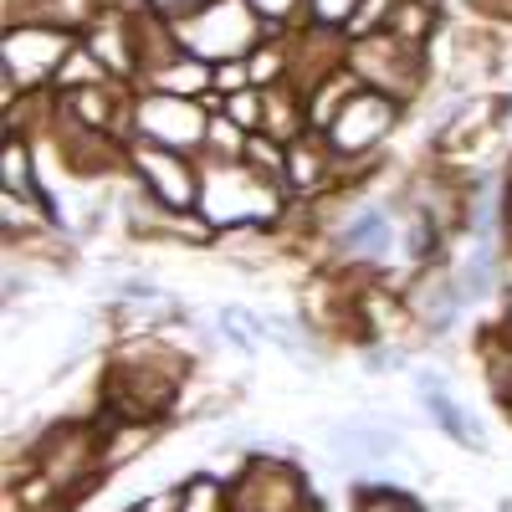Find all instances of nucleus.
I'll use <instances>...</instances> for the list:
<instances>
[{
	"mask_svg": "<svg viewBox=\"0 0 512 512\" xmlns=\"http://www.w3.org/2000/svg\"><path fill=\"white\" fill-rule=\"evenodd\" d=\"M231 512H313L303 477L282 461H256L231 487Z\"/></svg>",
	"mask_w": 512,
	"mask_h": 512,
	"instance_id": "nucleus-1",
	"label": "nucleus"
},
{
	"mask_svg": "<svg viewBox=\"0 0 512 512\" xmlns=\"http://www.w3.org/2000/svg\"><path fill=\"white\" fill-rule=\"evenodd\" d=\"M328 451H333V461H344L359 472V466H384V461L405 456V441L395 425H384L374 415H354V420L328 425Z\"/></svg>",
	"mask_w": 512,
	"mask_h": 512,
	"instance_id": "nucleus-2",
	"label": "nucleus"
},
{
	"mask_svg": "<svg viewBox=\"0 0 512 512\" xmlns=\"http://www.w3.org/2000/svg\"><path fill=\"white\" fill-rule=\"evenodd\" d=\"M390 118H395V108L384 98H354L344 113H338V123H333V144L344 154H359V149H369L384 134V128H390Z\"/></svg>",
	"mask_w": 512,
	"mask_h": 512,
	"instance_id": "nucleus-3",
	"label": "nucleus"
},
{
	"mask_svg": "<svg viewBox=\"0 0 512 512\" xmlns=\"http://www.w3.org/2000/svg\"><path fill=\"white\" fill-rule=\"evenodd\" d=\"M139 169H144L149 195H159L164 205H175V210H190V205H195V180H190V169H185L175 154L139 149Z\"/></svg>",
	"mask_w": 512,
	"mask_h": 512,
	"instance_id": "nucleus-4",
	"label": "nucleus"
},
{
	"mask_svg": "<svg viewBox=\"0 0 512 512\" xmlns=\"http://www.w3.org/2000/svg\"><path fill=\"white\" fill-rule=\"evenodd\" d=\"M420 405L431 410V420L441 425V431L456 441V446H466V451H487V431H482V420L466 410L461 400H451L446 390H425L420 395Z\"/></svg>",
	"mask_w": 512,
	"mask_h": 512,
	"instance_id": "nucleus-5",
	"label": "nucleus"
},
{
	"mask_svg": "<svg viewBox=\"0 0 512 512\" xmlns=\"http://www.w3.org/2000/svg\"><path fill=\"white\" fill-rule=\"evenodd\" d=\"M338 246H344L349 256H384L395 246V226H390V216H384L379 205H369V210H359V216L344 226Z\"/></svg>",
	"mask_w": 512,
	"mask_h": 512,
	"instance_id": "nucleus-6",
	"label": "nucleus"
},
{
	"mask_svg": "<svg viewBox=\"0 0 512 512\" xmlns=\"http://www.w3.org/2000/svg\"><path fill=\"white\" fill-rule=\"evenodd\" d=\"M6 195L36 200V180H31V164H26V149L21 144H6Z\"/></svg>",
	"mask_w": 512,
	"mask_h": 512,
	"instance_id": "nucleus-7",
	"label": "nucleus"
},
{
	"mask_svg": "<svg viewBox=\"0 0 512 512\" xmlns=\"http://www.w3.org/2000/svg\"><path fill=\"white\" fill-rule=\"evenodd\" d=\"M359 512H420V507H415V502H410L405 492H395V487H384V492H369Z\"/></svg>",
	"mask_w": 512,
	"mask_h": 512,
	"instance_id": "nucleus-8",
	"label": "nucleus"
},
{
	"mask_svg": "<svg viewBox=\"0 0 512 512\" xmlns=\"http://www.w3.org/2000/svg\"><path fill=\"white\" fill-rule=\"evenodd\" d=\"M180 497H185V507H180V512H210V497H221V487L210 482V477H195Z\"/></svg>",
	"mask_w": 512,
	"mask_h": 512,
	"instance_id": "nucleus-9",
	"label": "nucleus"
},
{
	"mask_svg": "<svg viewBox=\"0 0 512 512\" xmlns=\"http://www.w3.org/2000/svg\"><path fill=\"white\" fill-rule=\"evenodd\" d=\"M180 507H185V497H180V492H154V497L134 502L128 512H180Z\"/></svg>",
	"mask_w": 512,
	"mask_h": 512,
	"instance_id": "nucleus-10",
	"label": "nucleus"
},
{
	"mask_svg": "<svg viewBox=\"0 0 512 512\" xmlns=\"http://www.w3.org/2000/svg\"><path fill=\"white\" fill-rule=\"evenodd\" d=\"M231 123H241V128H256V123H262V103H256V98H231Z\"/></svg>",
	"mask_w": 512,
	"mask_h": 512,
	"instance_id": "nucleus-11",
	"label": "nucleus"
},
{
	"mask_svg": "<svg viewBox=\"0 0 512 512\" xmlns=\"http://www.w3.org/2000/svg\"><path fill=\"white\" fill-rule=\"evenodd\" d=\"M364 369H369V374H395V369H400V359H395L390 349H374V354L364 359Z\"/></svg>",
	"mask_w": 512,
	"mask_h": 512,
	"instance_id": "nucleus-12",
	"label": "nucleus"
},
{
	"mask_svg": "<svg viewBox=\"0 0 512 512\" xmlns=\"http://www.w3.org/2000/svg\"><path fill=\"white\" fill-rule=\"evenodd\" d=\"M354 11V0H318V16L323 21H338V16H349Z\"/></svg>",
	"mask_w": 512,
	"mask_h": 512,
	"instance_id": "nucleus-13",
	"label": "nucleus"
},
{
	"mask_svg": "<svg viewBox=\"0 0 512 512\" xmlns=\"http://www.w3.org/2000/svg\"><path fill=\"white\" fill-rule=\"evenodd\" d=\"M118 297H159V287H149V282H118Z\"/></svg>",
	"mask_w": 512,
	"mask_h": 512,
	"instance_id": "nucleus-14",
	"label": "nucleus"
}]
</instances>
